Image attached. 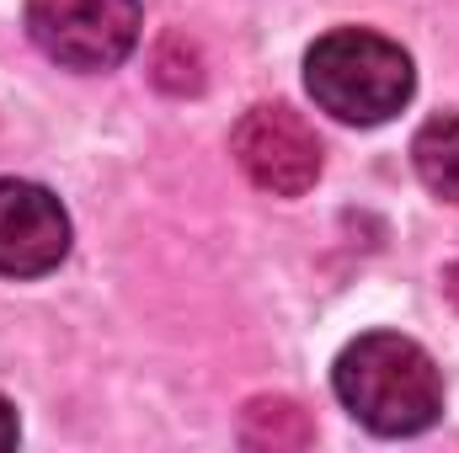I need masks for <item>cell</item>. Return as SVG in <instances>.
<instances>
[{
  "instance_id": "5",
  "label": "cell",
  "mask_w": 459,
  "mask_h": 453,
  "mask_svg": "<svg viewBox=\"0 0 459 453\" xmlns=\"http://www.w3.org/2000/svg\"><path fill=\"white\" fill-rule=\"evenodd\" d=\"M70 256V214L38 182L0 176V272L43 278Z\"/></svg>"
},
{
  "instance_id": "3",
  "label": "cell",
  "mask_w": 459,
  "mask_h": 453,
  "mask_svg": "<svg viewBox=\"0 0 459 453\" xmlns=\"http://www.w3.org/2000/svg\"><path fill=\"white\" fill-rule=\"evenodd\" d=\"M27 32L65 70H113L139 43V0H27Z\"/></svg>"
},
{
  "instance_id": "2",
  "label": "cell",
  "mask_w": 459,
  "mask_h": 453,
  "mask_svg": "<svg viewBox=\"0 0 459 453\" xmlns=\"http://www.w3.org/2000/svg\"><path fill=\"white\" fill-rule=\"evenodd\" d=\"M305 86L316 97V107H326L342 123H385L411 102V59L401 43L363 32V27H342L316 38V48L305 54Z\"/></svg>"
},
{
  "instance_id": "10",
  "label": "cell",
  "mask_w": 459,
  "mask_h": 453,
  "mask_svg": "<svg viewBox=\"0 0 459 453\" xmlns=\"http://www.w3.org/2000/svg\"><path fill=\"white\" fill-rule=\"evenodd\" d=\"M444 294H449V299L459 304V261L449 267V272H444Z\"/></svg>"
},
{
  "instance_id": "6",
  "label": "cell",
  "mask_w": 459,
  "mask_h": 453,
  "mask_svg": "<svg viewBox=\"0 0 459 453\" xmlns=\"http://www.w3.org/2000/svg\"><path fill=\"white\" fill-rule=\"evenodd\" d=\"M240 443L246 449H310L316 443V427H310V416L294 406V400H283V395H262V400H251L246 411H240Z\"/></svg>"
},
{
  "instance_id": "9",
  "label": "cell",
  "mask_w": 459,
  "mask_h": 453,
  "mask_svg": "<svg viewBox=\"0 0 459 453\" xmlns=\"http://www.w3.org/2000/svg\"><path fill=\"white\" fill-rule=\"evenodd\" d=\"M16 438H22V427H16V411L0 400V449H16Z\"/></svg>"
},
{
  "instance_id": "4",
  "label": "cell",
  "mask_w": 459,
  "mask_h": 453,
  "mask_svg": "<svg viewBox=\"0 0 459 453\" xmlns=\"http://www.w3.org/2000/svg\"><path fill=\"white\" fill-rule=\"evenodd\" d=\"M230 155L251 176V187H262L273 198H299L321 176L316 128L283 102H262V107H251L240 117L235 133H230Z\"/></svg>"
},
{
  "instance_id": "8",
  "label": "cell",
  "mask_w": 459,
  "mask_h": 453,
  "mask_svg": "<svg viewBox=\"0 0 459 453\" xmlns=\"http://www.w3.org/2000/svg\"><path fill=\"white\" fill-rule=\"evenodd\" d=\"M155 81H160L166 91H198V86H204V75H198V54L182 43V59H171V38H166L160 54H155Z\"/></svg>"
},
{
  "instance_id": "1",
  "label": "cell",
  "mask_w": 459,
  "mask_h": 453,
  "mask_svg": "<svg viewBox=\"0 0 459 453\" xmlns=\"http://www.w3.org/2000/svg\"><path fill=\"white\" fill-rule=\"evenodd\" d=\"M332 384H337V400L379 438H411L433 427L444 411V379L433 357L395 331H368L347 341L332 368Z\"/></svg>"
},
{
  "instance_id": "7",
  "label": "cell",
  "mask_w": 459,
  "mask_h": 453,
  "mask_svg": "<svg viewBox=\"0 0 459 453\" xmlns=\"http://www.w3.org/2000/svg\"><path fill=\"white\" fill-rule=\"evenodd\" d=\"M411 160H417V176L428 182V192H438L444 203H459V117L422 123L411 139Z\"/></svg>"
}]
</instances>
